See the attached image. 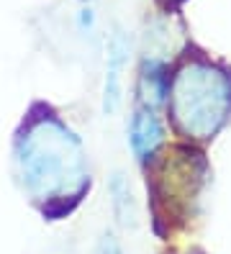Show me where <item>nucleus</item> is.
I'll return each mask as SVG.
<instances>
[{
    "instance_id": "f257e3e1",
    "label": "nucleus",
    "mask_w": 231,
    "mask_h": 254,
    "mask_svg": "<svg viewBox=\"0 0 231 254\" xmlns=\"http://www.w3.org/2000/svg\"><path fill=\"white\" fill-rule=\"evenodd\" d=\"M159 139H162V126L157 121V116H154L152 111H147V108H139L134 121H131V146H134V152L142 159H147L154 152V146L159 144Z\"/></svg>"
},
{
    "instance_id": "f03ea898",
    "label": "nucleus",
    "mask_w": 231,
    "mask_h": 254,
    "mask_svg": "<svg viewBox=\"0 0 231 254\" xmlns=\"http://www.w3.org/2000/svg\"><path fill=\"white\" fill-rule=\"evenodd\" d=\"M123 62H126V41L113 36L111 44V54H108V80H105V100H103V111L113 113L118 108V98H121V72Z\"/></svg>"
},
{
    "instance_id": "7ed1b4c3",
    "label": "nucleus",
    "mask_w": 231,
    "mask_h": 254,
    "mask_svg": "<svg viewBox=\"0 0 231 254\" xmlns=\"http://www.w3.org/2000/svg\"><path fill=\"white\" fill-rule=\"evenodd\" d=\"M111 195H113V211L118 216V221L123 226H134L136 223V208L131 200V190L129 183L123 180V175H113V183H111Z\"/></svg>"
},
{
    "instance_id": "20e7f679",
    "label": "nucleus",
    "mask_w": 231,
    "mask_h": 254,
    "mask_svg": "<svg viewBox=\"0 0 231 254\" xmlns=\"http://www.w3.org/2000/svg\"><path fill=\"white\" fill-rule=\"evenodd\" d=\"M95 254H123V252H121V244H118V239L113 234H103Z\"/></svg>"
}]
</instances>
